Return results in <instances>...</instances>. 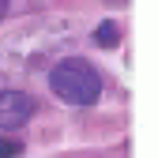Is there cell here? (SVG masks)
<instances>
[{"mask_svg":"<svg viewBox=\"0 0 158 158\" xmlns=\"http://www.w3.org/2000/svg\"><path fill=\"white\" fill-rule=\"evenodd\" d=\"M38 102H34V94L27 90H0V132H15V128H23L30 117H34Z\"/></svg>","mask_w":158,"mask_h":158,"instance_id":"3","label":"cell"},{"mask_svg":"<svg viewBox=\"0 0 158 158\" xmlns=\"http://www.w3.org/2000/svg\"><path fill=\"white\" fill-rule=\"evenodd\" d=\"M19 151H23L19 143H11V139H0V158H15Z\"/></svg>","mask_w":158,"mask_h":158,"instance_id":"5","label":"cell"},{"mask_svg":"<svg viewBox=\"0 0 158 158\" xmlns=\"http://www.w3.org/2000/svg\"><path fill=\"white\" fill-rule=\"evenodd\" d=\"M94 38H98V45H117V38H121V27L109 19V23L98 27V34H94Z\"/></svg>","mask_w":158,"mask_h":158,"instance_id":"4","label":"cell"},{"mask_svg":"<svg viewBox=\"0 0 158 158\" xmlns=\"http://www.w3.org/2000/svg\"><path fill=\"white\" fill-rule=\"evenodd\" d=\"M49 87L68 106H94L102 98V75L83 56H64L49 68Z\"/></svg>","mask_w":158,"mask_h":158,"instance_id":"2","label":"cell"},{"mask_svg":"<svg viewBox=\"0 0 158 158\" xmlns=\"http://www.w3.org/2000/svg\"><path fill=\"white\" fill-rule=\"evenodd\" d=\"M4 11H8V0H0V19H4Z\"/></svg>","mask_w":158,"mask_h":158,"instance_id":"6","label":"cell"},{"mask_svg":"<svg viewBox=\"0 0 158 158\" xmlns=\"http://www.w3.org/2000/svg\"><path fill=\"white\" fill-rule=\"evenodd\" d=\"M72 23L68 19H42L8 38H0V79H23L42 72L49 60L72 45Z\"/></svg>","mask_w":158,"mask_h":158,"instance_id":"1","label":"cell"}]
</instances>
